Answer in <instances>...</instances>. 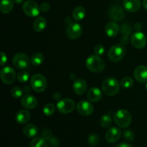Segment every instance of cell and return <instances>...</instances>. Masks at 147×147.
<instances>
[{
    "instance_id": "1",
    "label": "cell",
    "mask_w": 147,
    "mask_h": 147,
    "mask_svg": "<svg viewBox=\"0 0 147 147\" xmlns=\"http://www.w3.org/2000/svg\"><path fill=\"white\" fill-rule=\"evenodd\" d=\"M114 121L119 127L127 128L131 125L132 121V116L130 112L125 109H121L115 113L113 116Z\"/></svg>"
},
{
    "instance_id": "2",
    "label": "cell",
    "mask_w": 147,
    "mask_h": 147,
    "mask_svg": "<svg viewBox=\"0 0 147 147\" xmlns=\"http://www.w3.org/2000/svg\"><path fill=\"white\" fill-rule=\"evenodd\" d=\"M102 89L106 96H113L119 93L120 84L116 79L107 78L102 83Z\"/></svg>"
},
{
    "instance_id": "3",
    "label": "cell",
    "mask_w": 147,
    "mask_h": 147,
    "mask_svg": "<svg viewBox=\"0 0 147 147\" xmlns=\"http://www.w3.org/2000/svg\"><path fill=\"white\" fill-rule=\"evenodd\" d=\"M86 65L89 70L93 73H100L105 68V63L99 56L90 55L86 61Z\"/></svg>"
},
{
    "instance_id": "4",
    "label": "cell",
    "mask_w": 147,
    "mask_h": 147,
    "mask_svg": "<svg viewBox=\"0 0 147 147\" xmlns=\"http://www.w3.org/2000/svg\"><path fill=\"white\" fill-rule=\"evenodd\" d=\"M126 51V50L124 45L121 44L115 45L111 47L108 53L109 60L113 63H118L121 61L125 56Z\"/></svg>"
},
{
    "instance_id": "5",
    "label": "cell",
    "mask_w": 147,
    "mask_h": 147,
    "mask_svg": "<svg viewBox=\"0 0 147 147\" xmlns=\"http://www.w3.org/2000/svg\"><path fill=\"white\" fill-rule=\"evenodd\" d=\"M31 87L37 93L43 92L47 88V80L42 74H35L30 80Z\"/></svg>"
},
{
    "instance_id": "6",
    "label": "cell",
    "mask_w": 147,
    "mask_h": 147,
    "mask_svg": "<svg viewBox=\"0 0 147 147\" xmlns=\"http://www.w3.org/2000/svg\"><path fill=\"white\" fill-rule=\"evenodd\" d=\"M22 9L26 15L31 17L38 16L41 11L38 4L32 0H28V1H25L22 6Z\"/></svg>"
},
{
    "instance_id": "7",
    "label": "cell",
    "mask_w": 147,
    "mask_h": 147,
    "mask_svg": "<svg viewBox=\"0 0 147 147\" xmlns=\"http://www.w3.org/2000/svg\"><path fill=\"white\" fill-rule=\"evenodd\" d=\"M13 65L18 69H27L30 64L28 55L24 53H17L13 57Z\"/></svg>"
},
{
    "instance_id": "8",
    "label": "cell",
    "mask_w": 147,
    "mask_h": 147,
    "mask_svg": "<svg viewBox=\"0 0 147 147\" xmlns=\"http://www.w3.org/2000/svg\"><path fill=\"white\" fill-rule=\"evenodd\" d=\"M146 36L141 32H136L131 36V42L135 48H144L146 46Z\"/></svg>"
},
{
    "instance_id": "9",
    "label": "cell",
    "mask_w": 147,
    "mask_h": 147,
    "mask_svg": "<svg viewBox=\"0 0 147 147\" xmlns=\"http://www.w3.org/2000/svg\"><path fill=\"white\" fill-rule=\"evenodd\" d=\"M57 109L60 113H63V114L70 113L74 110L75 103L71 99H63L57 103Z\"/></svg>"
},
{
    "instance_id": "10",
    "label": "cell",
    "mask_w": 147,
    "mask_h": 147,
    "mask_svg": "<svg viewBox=\"0 0 147 147\" xmlns=\"http://www.w3.org/2000/svg\"><path fill=\"white\" fill-rule=\"evenodd\" d=\"M1 79L2 82L5 84H11L14 83L16 79V73L13 68L11 67H3L1 70Z\"/></svg>"
},
{
    "instance_id": "11",
    "label": "cell",
    "mask_w": 147,
    "mask_h": 147,
    "mask_svg": "<svg viewBox=\"0 0 147 147\" xmlns=\"http://www.w3.org/2000/svg\"><path fill=\"white\" fill-rule=\"evenodd\" d=\"M66 34L71 40H76L82 34V27L78 23L70 22L66 28Z\"/></svg>"
},
{
    "instance_id": "12",
    "label": "cell",
    "mask_w": 147,
    "mask_h": 147,
    "mask_svg": "<svg viewBox=\"0 0 147 147\" xmlns=\"http://www.w3.org/2000/svg\"><path fill=\"white\" fill-rule=\"evenodd\" d=\"M77 111L82 116H90L93 112V106L90 102L86 101V100H81L78 103Z\"/></svg>"
},
{
    "instance_id": "13",
    "label": "cell",
    "mask_w": 147,
    "mask_h": 147,
    "mask_svg": "<svg viewBox=\"0 0 147 147\" xmlns=\"http://www.w3.org/2000/svg\"><path fill=\"white\" fill-rule=\"evenodd\" d=\"M121 136V131L116 127H111L106 131V140L109 143H115L119 140Z\"/></svg>"
},
{
    "instance_id": "14",
    "label": "cell",
    "mask_w": 147,
    "mask_h": 147,
    "mask_svg": "<svg viewBox=\"0 0 147 147\" xmlns=\"http://www.w3.org/2000/svg\"><path fill=\"white\" fill-rule=\"evenodd\" d=\"M109 15H110L111 18L114 21H120V20H123L125 14L123 8L121 6L116 4L110 9Z\"/></svg>"
},
{
    "instance_id": "15",
    "label": "cell",
    "mask_w": 147,
    "mask_h": 147,
    "mask_svg": "<svg viewBox=\"0 0 147 147\" xmlns=\"http://www.w3.org/2000/svg\"><path fill=\"white\" fill-rule=\"evenodd\" d=\"M21 104L24 108L27 109H33L37 105V100L32 95H24L21 98Z\"/></svg>"
},
{
    "instance_id": "16",
    "label": "cell",
    "mask_w": 147,
    "mask_h": 147,
    "mask_svg": "<svg viewBox=\"0 0 147 147\" xmlns=\"http://www.w3.org/2000/svg\"><path fill=\"white\" fill-rule=\"evenodd\" d=\"M123 6L126 11L129 12H136L141 8L140 0H123Z\"/></svg>"
},
{
    "instance_id": "17",
    "label": "cell",
    "mask_w": 147,
    "mask_h": 147,
    "mask_svg": "<svg viewBox=\"0 0 147 147\" xmlns=\"http://www.w3.org/2000/svg\"><path fill=\"white\" fill-rule=\"evenodd\" d=\"M134 78L139 83L147 82V67L144 65H139L135 69Z\"/></svg>"
},
{
    "instance_id": "18",
    "label": "cell",
    "mask_w": 147,
    "mask_h": 147,
    "mask_svg": "<svg viewBox=\"0 0 147 147\" xmlns=\"http://www.w3.org/2000/svg\"><path fill=\"white\" fill-rule=\"evenodd\" d=\"M73 91L78 95H83L87 90V83L82 78L77 79L73 83Z\"/></svg>"
},
{
    "instance_id": "19",
    "label": "cell",
    "mask_w": 147,
    "mask_h": 147,
    "mask_svg": "<svg viewBox=\"0 0 147 147\" xmlns=\"http://www.w3.org/2000/svg\"><path fill=\"white\" fill-rule=\"evenodd\" d=\"M119 25L116 22H110L106 24L105 31L106 34L109 37H115L119 32Z\"/></svg>"
},
{
    "instance_id": "20",
    "label": "cell",
    "mask_w": 147,
    "mask_h": 147,
    "mask_svg": "<svg viewBox=\"0 0 147 147\" xmlns=\"http://www.w3.org/2000/svg\"><path fill=\"white\" fill-rule=\"evenodd\" d=\"M87 97L90 102H98L102 98V92L98 88H92L88 91Z\"/></svg>"
},
{
    "instance_id": "21",
    "label": "cell",
    "mask_w": 147,
    "mask_h": 147,
    "mask_svg": "<svg viewBox=\"0 0 147 147\" xmlns=\"http://www.w3.org/2000/svg\"><path fill=\"white\" fill-rule=\"evenodd\" d=\"M23 134L27 138L34 137L38 133V129L37 126L34 124H27L24 126L22 129Z\"/></svg>"
},
{
    "instance_id": "22",
    "label": "cell",
    "mask_w": 147,
    "mask_h": 147,
    "mask_svg": "<svg viewBox=\"0 0 147 147\" xmlns=\"http://www.w3.org/2000/svg\"><path fill=\"white\" fill-rule=\"evenodd\" d=\"M30 119V113L26 110H21L16 115V121L20 124H24Z\"/></svg>"
},
{
    "instance_id": "23",
    "label": "cell",
    "mask_w": 147,
    "mask_h": 147,
    "mask_svg": "<svg viewBox=\"0 0 147 147\" xmlns=\"http://www.w3.org/2000/svg\"><path fill=\"white\" fill-rule=\"evenodd\" d=\"M47 26V21L42 17H38L33 23V28L37 32H40L45 29Z\"/></svg>"
},
{
    "instance_id": "24",
    "label": "cell",
    "mask_w": 147,
    "mask_h": 147,
    "mask_svg": "<svg viewBox=\"0 0 147 147\" xmlns=\"http://www.w3.org/2000/svg\"><path fill=\"white\" fill-rule=\"evenodd\" d=\"M14 0H1L0 4V9L4 14L9 13L14 7Z\"/></svg>"
},
{
    "instance_id": "25",
    "label": "cell",
    "mask_w": 147,
    "mask_h": 147,
    "mask_svg": "<svg viewBox=\"0 0 147 147\" xmlns=\"http://www.w3.org/2000/svg\"><path fill=\"white\" fill-rule=\"evenodd\" d=\"M85 16H86V9L84 7L78 6L73 9V17L76 21H80L84 19Z\"/></svg>"
},
{
    "instance_id": "26",
    "label": "cell",
    "mask_w": 147,
    "mask_h": 147,
    "mask_svg": "<svg viewBox=\"0 0 147 147\" xmlns=\"http://www.w3.org/2000/svg\"><path fill=\"white\" fill-rule=\"evenodd\" d=\"M30 147H48L46 140L42 137L34 138L31 141L30 144Z\"/></svg>"
},
{
    "instance_id": "27",
    "label": "cell",
    "mask_w": 147,
    "mask_h": 147,
    "mask_svg": "<svg viewBox=\"0 0 147 147\" xmlns=\"http://www.w3.org/2000/svg\"><path fill=\"white\" fill-rule=\"evenodd\" d=\"M31 62L33 65H40L44 62V56H43V55L42 53H35L32 57Z\"/></svg>"
},
{
    "instance_id": "28",
    "label": "cell",
    "mask_w": 147,
    "mask_h": 147,
    "mask_svg": "<svg viewBox=\"0 0 147 147\" xmlns=\"http://www.w3.org/2000/svg\"><path fill=\"white\" fill-rule=\"evenodd\" d=\"M112 123V119L111 116L108 114H105L102 116L101 119L100 121V124L102 127L108 128L111 125Z\"/></svg>"
},
{
    "instance_id": "29",
    "label": "cell",
    "mask_w": 147,
    "mask_h": 147,
    "mask_svg": "<svg viewBox=\"0 0 147 147\" xmlns=\"http://www.w3.org/2000/svg\"><path fill=\"white\" fill-rule=\"evenodd\" d=\"M55 111V107L53 103H47L43 108V113L47 116H50L54 114Z\"/></svg>"
},
{
    "instance_id": "30",
    "label": "cell",
    "mask_w": 147,
    "mask_h": 147,
    "mask_svg": "<svg viewBox=\"0 0 147 147\" xmlns=\"http://www.w3.org/2000/svg\"><path fill=\"white\" fill-rule=\"evenodd\" d=\"M121 85L122 87H123L124 88H130L131 87L133 86L134 80H132L131 78L125 77L121 80Z\"/></svg>"
},
{
    "instance_id": "31",
    "label": "cell",
    "mask_w": 147,
    "mask_h": 147,
    "mask_svg": "<svg viewBox=\"0 0 147 147\" xmlns=\"http://www.w3.org/2000/svg\"><path fill=\"white\" fill-rule=\"evenodd\" d=\"M30 78V75L27 71H20L17 74V80L21 83H25Z\"/></svg>"
},
{
    "instance_id": "32",
    "label": "cell",
    "mask_w": 147,
    "mask_h": 147,
    "mask_svg": "<svg viewBox=\"0 0 147 147\" xmlns=\"http://www.w3.org/2000/svg\"><path fill=\"white\" fill-rule=\"evenodd\" d=\"M24 90L19 86H15L11 90V95L15 98H18L22 96V93Z\"/></svg>"
},
{
    "instance_id": "33",
    "label": "cell",
    "mask_w": 147,
    "mask_h": 147,
    "mask_svg": "<svg viewBox=\"0 0 147 147\" xmlns=\"http://www.w3.org/2000/svg\"><path fill=\"white\" fill-rule=\"evenodd\" d=\"M123 138L127 142H132L135 139V134L131 130H126L123 132Z\"/></svg>"
},
{
    "instance_id": "34",
    "label": "cell",
    "mask_w": 147,
    "mask_h": 147,
    "mask_svg": "<svg viewBox=\"0 0 147 147\" xmlns=\"http://www.w3.org/2000/svg\"><path fill=\"white\" fill-rule=\"evenodd\" d=\"M88 140L89 144L91 145V146H96V145H97L99 143L100 139H99L98 135L93 134H90L89 136Z\"/></svg>"
},
{
    "instance_id": "35",
    "label": "cell",
    "mask_w": 147,
    "mask_h": 147,
    "mask_svg": "<svg viewBox=\"0 0 147 147\" xmlns=\"http://www.w3.org/2000/svg\"><path fill=\"white\" fill-rule=\"evenodd\" d=\"M94 53L96 55L101 56L105 53V47L102 45H97L94 47Z\"/></svg>"
},
{
    "instance_id": "36",
    "label": "cell",
    "mask_w": 147,
    "mask_h": 147,
    "mask_svg": "<svg viewBox=\"0 0 147 147\" xmlns=\"http://www.w3.org/2000/svg\"><path fill=\"white\" fill-rule=\"evenodd\" d=\"M42 138L46 141H49L53 138V134L50 130H45L42 133Z\"/></svg>"
},
{
    "instance_id": "37",
    "label": "cell",
    "mask_w": 147,
    "mask_h": 147,
    "mask_svg": "<svg viewBox=\"0 0 147 147\" xmlns=\"http://www.w3.org/2000/svg\"><path fill=\"white\" fill-rule=\"evenodd\" d=\"M40 10L43 12H46V11H48L50 8V5L49 3L47 2H44L40 5Z\"/></svg>"
},
{
    "instance_id": "38",
    "label": "cell",
    "mask_w": 147,
    "mask_h": 147,
    "mask_svg": "<svg viewBox=\"0 0 147 147\" xmlns=\"http://www.w3.org/2000/svg\"><path fill=\"white\" fill-rule=\"evenodd\" d=\"M7 61V55L4 53L1 52V62H0V65L4 66V64H6Z\"/></svg>"
},
{
    "instance_id": "39",
    "label": "cell",
    "mask_w": 147,
    "mask_h": 147,
    "mask_svg": "<svg viewBox=\"0 0 147 147\" xmlns=\"http://www.w3.org/2000/svg\"><path fill=\"white\" fill-rule=\"evenodd\" d=\"M49 142H50L52 147H56L58 145V142H57V139H55V138H52L50 140H49Z\"/></svg>"
},
{
    "instance_id": "40",
    "label": "cell",
    "mask_w": 147,
    "mask_h": 147,
    "mask_svg": "<svg viewBox=\"0 0 147 147\" xmlns=\"http://www.w3.org/2000/svg\"><path fill=\"white\" fill-rule=\"evenodd\" d=\"M116 147H132L131 145H130L129 144L127 143H121L120 144L118 145Z\"/></svg>"
},
{
    "instance_id": "41",
    "label": "cell",
    "mask_w": 147,
    "mask_h": 147,
    "mask_svg": "<svg viewBox=\"0 0 147 147\" xmlns=\"http://www.w3.org/2000/svg\"><path fill=\"white\" fill-rule=\"evenodd\" d=\"M23 90L26 93H28V92H30V88L29 86H24V88H23Z\"/></svg>"
},
{
    "instance_id": "42",
    "label": "cell",
    "mask_w": 147,
    "mask_h": 147,
    "mask_svg": "<svg viewBox=\"0 0 147 147\" xmlns=\"http://www.w3.org/2000/svg\"><path fill=\"white\" fill-rule=\"evenodd\" d=\"M143 6H144V7L145 9L147 10V0H144Z\"/></svg>"
},
{
    "instance_id": "43",
    "label": "cell",
    "mask_w": 147,
    "mask_h": 147,
    "mask_svg": "<svg viewBox=\"0 0 147 147\" xmlns=\"http://www.w3.org/2000/svg\"><path fill=\"white\" fill-rule=\"evenodd\" d=\"M23 1L24 0H14V1L16 4H21V3L23 2Z\"/></svg>"
},
{
    "instance_id": "44",
    "label": "cell",
    "mask_w": 147,
    "mask_h": 147,
    "mask_svg": "<svg viewBox=\"0 0 147 147\" xmlns=\"http://www.w3.org/2000/svg\"><path fill=\"white\" fill-rule=\"evenodd\" d=\"M146 91H147V83H146Z\"/></svg>"
}]
</instances>
